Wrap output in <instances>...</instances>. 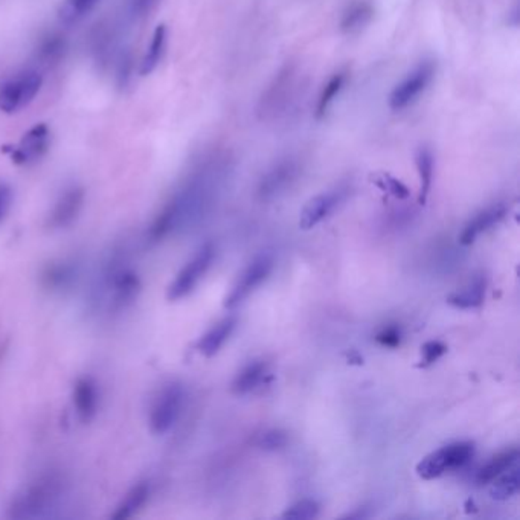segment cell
Returning a JSON list of instances; mask_svg holds the SVG:
<instances>
[{
	"label": "cell",
	"instance_id": "2e32d148",
	"mask_svg": "<svg viewBox=\"0 0 520 520\" xmlns=\"http://www.w3.org/2000/svg\"><path fill=\"white\" fill-rule=\"evenodd\" d=\"M505 212H507L505 206L494 204V206H490L483 212H479L476 217H473L472 220L467 223L464 231H462L461 238H460L462 244L470 246L483 232L487 231L492 226L502 220L505 217Z\"/></svg>",
	"mask_w": 520,
	"mask_h": 520
},
{
	"label": "cell",
	"instance_id": "44dd1931",
	"mask_svg": "<svg viewBox=\"0 0 520 520\" xmlns=\"http://www.w3.org/2000/svg\"><path fill=\"white\" fill-rule=\"evenodd\" d=\"M78 276V266L74 261L61 260L44 270V285L51 290L68 289Z\"/></svg>",
	"mask_w": 520,
	"mask_h": 520
},
{
	"label": "cell",
	"instance_id": "8fae6325",
	"mask_svg": "<svg viewBox=\"0 0 520 520\" xmlns=\"http://www.w3.org/2000/svg\"><path fill=\"white\" fill-rule=\"evenodd\" d=\"M86 200V193L81 187H69L60 194L54 208L49 215V226L52 229H66L80 217Z\"/></svg>",
	"mask_w": 520,
	"mask_h": 520
},
{
	"label": "cell",
	"instance_id": "d6986e66",
	"mask_svg": "<svg viewBox=\"0 0 520 520\" xmlns=\"http://www.w3.org/2000/svg\"><path fill=\"white\" fill-rule=\"evenodd\" d=\"M166 38H168V29L164 23H161L153 31L150 44L145 51L144 59L140 61V76H150L157 69V66L161 65L162 57L165 54Z\"/></svg>",
	"mask_w": 520,
	"mask_h": 520
},
{
	"label": "cell",
	"instance_id": "9c48e42d",
	"mask_svg": "<svg viewBox=\"0 0 520 520\" xmlns=\"http://www.w3.org/2000/svg\"><path fill=\"white\" fill-rule=\"evenodd\" d=\"M272 268H274L272 255L261 253L257 258H253L252 263L243 270L236 285L232 287L231 293L226 296L225 307L234 308L240 302H243V300H246L247 296L251 295L258 285H261V283L268 279Z\"/></svg>",
	"mask_w": 520,
	"mask_h": 520
},
{
	"label": "cell",
	"instance_id": "e0dca14e",
	"mask_svg": "<svg viewBox=\"0 0 520 520\" xmlns=\"http://www.w3.org/2000/svg\"><path fill=\"white\" fill-rule=\"evenodd\" d=\"M236 325V317H226L223 321L219 322L217 325L211 328L210 332H204L199 343L197 349L206 357H212L220 351L221 347L225 345L226 340L229 339L234 328Z\"/></svg>",
	"mask_w": 520,
	"mask_h": 520
},
{
	"label": "cell",
	"instance_id": "836d02e7",
	"mask_svg": "<svg viewBox=\"0 0 520 520\" xmlns=\"http://www.w3.org/2000/svg\"><path fill=\"white\" fill-rule=\"evenodd\" d=\"M400 339H402V334L397 327L385 328L383 332L377 334V342L381 343L383 347H388V348H396L400 343Z\"/></svg>",
	"mask_w": 520,
	"mask_h": 520
},
{
	"label": "cell",
	"instance_id": "83f0119b",
	"mask_svg": "<svg viewBox=\"0 0 520 520\" xmlns=\"http://www.w3.org/2000/svg\"><path fill=\"white\" fill-rule=\"evenodd\" d=\"M65 52V37H61L59 34H51L38 46L37 55L38 60L44 61V65H54L63 59Z\"/></svg>",
	"mask_w": 520,
	"mask_h": 520
},
{
	"label": "cell",
	"instance_id": "3957f363",
	"mask_svg": "<svg viewBox=\"0 0 520 520\" xmlns=\"http://www.w3.org/2000/svg\"><path fill=\"white\" fill-rule=\"evenodd\" d=\"M44 86L37 70H23L0 84V112L14 115L28 108Z\"/></svg>",
	"mask_w": 520,
	"mask_h": 520
},
{
	"label": "cell",
	"instance_id": "7a4b0ae2",
	"mask_svg": "<svg viewBox=\"0 0 520 520\" xmlns=\"http://www.w3.org/2000/svg\"><path fill=\"white\" fill-rule=\"evenodd\" d=\"M98 292L100 298L97 302H104L106 308L112 313H121L140 296V275L125 260L112 258L100 276Z\"/></svg>",
	"mask_w": 520,
	"mask_h": 520
},
{
	"label": "cell",
	"instance_id": "7c38bea8",
	"mask_svg": "<svg viewBox=\"0 0 520 520\" xmlns=\"http://www.w3.org/2000/svg\"><path fill=\"white\" fill-rule=\"evenodd\" d=\"M100 389L92 377H81L72 389V404L81 423H91L100 411Z\"/></svg>",
	"mask_w": 520,
	"mask_h": 520
},
{
	"label": "cell",
	"instance_id": "4316f807",
	"mask_svg": "<svg viewBox=\"0 0 520 520\" xmlns=\"http://www.w3.org/2000/svg\"><path fill=\"white\" fill-rule=\"evenodd\" d=\"M345 81H347V72H338L328 80L327 84L322 89L319 100H317L316 106V116L322 118L328 108L332 106V101L336 100L343 86H345Z\"/></svg>",
	"mask_w": 520,
	"mask_h": 520
},
{
	"label": "cell",
	"instance_id": "4dcf8cb0",
	"mask_svg": "<svg viewBox=\"0 0 520 520\" xmlns=\"http://www.w3.org/2000/svg\"><path fill=\"white\" fill-rule=\"evenodd\" d=\"M258 447L263 451H279L287 444V434L284 430L270 429L258 436Z\"/></svg>",
	"mask_w": 520,
	"mask_h": 520
},
{
	"label": "cell",
	"instance_id": "d6a6232c",
	"mask_svg": "<svg viewBox=\"0 0 520 520\" xmlns=\"http://www.w3.org/2000/svg\"><path fill=\"white\" fill-rule=\"evenodd\" d=\"M423 365H432L436 360L440 359L441 356L447 351V347L440 340H430L423 345Z\"/></svg>",
	"mask_w": 520,
	"mask_h": 520
},
{
	"label": "cell",
	"instance_id": "ba28073f",
	"mask_svg": "<svg viewBox=\"0 0 520 520\" xmlns=\"http://www.w3.org/2000/svg\"><path fill=\"white\" fill-rule=\"evenodd\" d=\"M435 65L432 61H423L409 74L404 80L400 81L389 95V108L394 112L409 108L417 101V98L424 93L434 80Z\"/></svg>",
	"mask_w": 520,
	"mask_h": 520
},
{
	"label": "cell",
	"instance_id": "1f68e13d",
	"mask_svg": "<svg viewBox=\"0 0 520 520\" xmlns=\"http://www.w3.org/2000/svg\"><path fill=\"white\" fill-rule=\"evenodd\" d=\"M14 202V191H12L10 183L0 180V225L5 221L6 217L10 214Z\"/></svg>",
	"mask_w": 520,
	"mask_h": 520
},
{
	"label": "cell",
	"instance_id": "603a6c76",
	"mask_svg": "<svg viewBox=\"0 0 520 520\" xmlns=\"http://www.w3.org/2000/svg\"><path fill=\"white\" fill-rule=\"evenodd\" d=\"M415 162H417V170H419L420 176L419 202L424 204L428 197H429L432 180H434V155H432V151L429 148L421 147L417 151Z\"/></svg>",
	"mask_w": 520,
	"mask_h": 520
},
{
	"label": "cell",
	"instance_id": "277c9868",
	"mask_svg": "<svg viewBox=\"0 0 520 520\" xmlns=\"http://www.w3.org/2000/svg\"><path fill=\"white\" fill-rule=\"evenodd\" d=\"M185 403V391L180 383H170L162 388L151 404L148 424L155 435H165L178 423Z\"/></svg>",
	"mask_w": 520,
	"mask_h": 520
},
{
	"label": "cell",
	"instance_id": "cb8c5ba5",
	"mask_svg": "<svg viewBox=\"0 0 520 520\" xmlns=\"http://www.w3.org/2000/svg\"><path fill=\"white\" fill-rule=\"evenodd\" d=\"M484 295H485V279L476 278L466 289L449 296L447 302L456 308H476L483 304Z\"/></svg>",
	"mask_w": 520,
	"mask_h": 520
},
{
	"label": "cell",
	"instance_id": "ffe728a7",
	"mask_svg": "<svg viewBox=\"0 0 520 520\" xmlns=\"http://www.w3.org/2000/svg\"><path fill=\"white\" fill-rule=\"evenodd\" d=\"M268 374V364L260 362V360L252 362V364L244 366L242 372L236 377V380L232 383V391L238 396H244V394L255 391L266 380Z\"/></svg>",
	"mask_w": 520,
	"mask_h": 520
},
{
	"label": "cell",
	"instance_id": "5b68a950",
	"mask_svg": "<svg viewBox=\"0 0 520 520\" xmlns=\"http://www.w3.org/2000/svg\"><path fill=\"white\" fill-rule=\"evenodd\" d=\"M473 443L461 441V443H453V444L441 447L438 451L430 453L423 458L417 466V475L421 479H435V477L444 475L445 472H451L455 468H461L466 466L467 462L472 460Z\"/></svg>",
	"mask_w": 520,
	"mask_h": 520
},
{
	"label": "cell",
	"instance_id": "7402d4cb",
	"mask_svg": "<svg viewBox=\"0 0 520 520\" xmlns=\"http://www.w3.org/2000/svg\"><path fill=\"white\" fill-rule=\"evenodd\" d=\"M519 460V452L517 449H508V451L500 452L499 455L492 458L485 466L477 472L476 481L479 485L490 484L493 479L507 472L508 468L515 466Z\"/></svg>",
	"mask_w": 520,
	"mask_h": 520
},
{
	"label": "cell",
	"instance_id": "8992f818",
	"mask_svg": "<svg viewBox=\"0 0 520 520\" xmlns=\"http://www.w3.org/2000/svg\"><path fill=\"white\" fill-rule=\"evenodd\" d=\"M212 260H214V246L211 243H206L176 275V278L168 287V293H166L168 300L174 302V300L187 298L210 270Z\"/></svg>",
	"mask_w": 520,
	"mask_h": 520
},
{
	"label": "cell",
	"instance_id": "d4e9b609",
	"mask_svg": "<svg viewBox=\"0 0 520 520\" xmlns=\"http://www.w3.org/2000/svg\"><path fill=\"white\" fill-rule=\"evenodd\" d=\"M100 0H65L59 10L60 22L63 25H76L89 16Z\"/></svg>",
	"mask_w": 520,
	"mask_h": 520
},
{
	"label": "cell",
	"instance_id": "d590c367",
	"mask_svg": "<svg viewBox=\"0 0 520 520\" xmlns=\"http://www.w3.org/2000/svg\"><path fill=\"white\" fill-rule=\"evenodd\" d=\"M365 507L364 508H359L355 513H349V515L345 516V519H365V517H370V513H366Z\"/></svg>",
	"mask_w": 520,
	"mask_h": 520
},
{
	"label": "cell",
	"instance_id": "30bf717a",
	"mask_svg": "<svg viewBox=\"0 0 520 520\" xmlns=\"http://www.w3.org/2000/svg\"><path fill=\"white\" fill-rule=\"evenodd\" d=\"M298 174H300V164L292 157L275 164L264 174L261 182L258 185V196L263 200L275 199L295 182Z\"/></svg>",
	"mask_w": 520,
	"mask_h": 520
},
{
	"label": "cell",
	"instance_id": "f546056e",
	"mask_svg": "<svg viewBox=\"0 0 520 520\" xmlns=\"http://www.w3.org/2000/svg\"><path fill=\"white\" fill-rule=\"evenodd\" d=\"M372 182L376 183L379 188L383 189V191H387V193L391 194L394 197H397V199H408L409 197V189L404 183L400 182L398 179L392 178L391 174H388V172H381V174H376V176H372Z\"/></svg>",
	"mask_w": 520,
	"mask_h": 520
},
{
	"label": "cell",
	"instance_id": "4fadbf2b",
	"mask_svg": "<svg viewBox=\"0 0 520 520\" xmlns=\"http://www.w3.org/2000/svg\"><path fill=\"white\" fill-rule=\"evenodd\" d=\"M343 199V193L340 189L327 191L319 194L316 197L308 200L306 206L300 211V229H311L325 220L332 211L338 208L340 200Z\"/></svg>",
	"mask_w": 520,
	"mask_h": 520
},
{
	"label": "cell",
	"instance_id": "5bb4252c",
	"mask_svg": "<svg viewBox=\"0 0 520 520\" xmlns=\"http://www.w3.org/2000/svg\"><path fill=\"white\" fill-rule=\"evenodd\" d=\"M293 84V76H292V70H283L278 76L275 78L274 84L268 87V91L264 93L261 101H260V113L268 116V115H275L278 112L279 108L284 106L289 98V92Z\"/></svg>",
	"mask_w": 520,
	"mask_h": 520
},
{
	"label": "cell",
	"instance_id": "52a82bcc",
	"mask_svg": "<svg viewBox=\"0 0 520 520\" xmlns=\"http://www.w3.org/2000/svg\"><path fill=\"white\" fill-rule=\"evenodd\" d=\"M51 130L44 123L36 124L23 133L16 144L6 145L4 151L16 165L29 166L44 159L51 148Z\"/></svg>",
	"mask_w": 520,
	"mask_h": 520
},
{
	"label": "cell",
	"instance_id": "484cf974",
	"mask_svg": "<svg viewBox=\"0 0 520 520\" xmlns=\"http://www.w3.org/2000/svg\"><path fill=\"white\" fill-rule=\"evenodd\" d=\"M509 472L499 475L496 479L492 481V487H490V496L496 499V500H507V499L515 496L519 490L520 476L519 468H508Z\"/></svg>",
	"mask_w": 520,
	"mask_h": 520
},
{
	"label": "cell",
	"instance_id": "e575fe53",
	"mask_svg": "<svg viewBox=\"0 0 520 520\" xmlns=\"http://www.w3.org/2000/svg\"><path fill=\"white\" fill-rule=\"evenodd\" d=\"M157 0H132V12L134 17H145L150 14Z\"/></svg>",
	"mask_w": 520,
	"mask_h": 520
},
{
	"label": "cell",
	"instance_id": "9a60e30c",
	"mask_svg": "<svg viewBox=\"0 0 520 520\" xmlns=\"http://www.w3.org/2000/svg\"><path fill=\"white\" fill-rule=\"evenodd\" d=\"M150 483L142 481V483L134 484L133 487L130 488L125 496L121 499V502L116 505V508L110 515V519L125 520L133 517L144 508L147 502L150 500Z\"/></svg>",
	"mask_w": 520,
	"mask_h": 520
},
{
	"label": "cell",
	"instance_id": "6da1fadb",
	"mask_svg": "<svg viewBox=\"0 0 520 520\" xmlns=\"http://www.w3.org/2000/svg\"><path fill=\"white\" fill-rule=\"evenodd\" d=\"M66 492L65 479L59 473H46L17 493L8 507L10 519H44L59 507Z\"/></svg>",
	"mask_w": 520,
	"mask_h": 520
},
{
	"label": "cell",
	"instance_id": "ac0fdd59",
	"mask_svg": "<svg viewBox=\"0 0 520 520\" xmlns=\"http://www.w3.org/2000/svg\"><path fill=\"white\" fill-rule=\"evenodd\" d=\"M374 17V6L368 0H357L343 12L342 20H340V29L342 33L359 34Z\"/></svg>",
	"mask_w": 520,
	"mask_h": 520
},
{
	"label": "cell",
	"instance_id": "f1b7e54d",
	"mask_svg": "<svg viewBox=\"0 0 520 520\" xmlns=\"http://www.w3.org/2000/svg\"><path fill=\"white\" fill-rule=\"evenodd\" d=\"M319 515V504L313 499H302L300 502L285 509L284 519L307 520L315 519Z\"/></svg>",
	"mask_w": 520,
	"mask_h": 520
}]
</instances>
